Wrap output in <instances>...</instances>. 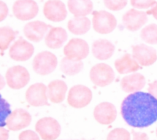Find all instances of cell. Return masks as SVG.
<instances>
[{
	"label": "cell",
	"mask_w": 157,
	"mask_h": 140,
	"mask_svg": "<svg viewBox=\"0 0 157 140\" xmlns=\"http://www.w3.org/2000/svg\"><path fill=\"white\" fill-rule=\"evenodd\" d=\"M115 46L107 39H98L92 44V53L93 56L100 60L110 58L113 54Z\"/></svg>",
	"instance_id": "20"
},
{
	"label": "cell",
	"mask_w": 157,
	"mask_h": 140,
	"mask_svg": "<svg viewBox=\"0 0 157 140\" xmlns=\"http://www.w3.org/2000/svg\"><path fill=\"white\" fill-rule=\"evenodd\" d=\"M122 19L125 28L131 31H135L140 29L148 20L146 12L134 9L127 11L123 15Z\"/></svg>",
	"instance_id": "16"
},
{
	"label": "cell",
	"mask_w": 157,
	"mask_h": 140,
	"mask_svg": "<svg viewBox=\"0 0 157 140\" xmlns=\"http://www.w3.org/2000/svg\"><path fill=\"white\" fill-rule=\"evenodd\" d=\"M140 37L145 42L150 44H157V25L150 24L144 27L140 32Z\"/></svg>",
	"instance_id": "27"
},
{
	"label": "cell",
	"mask_w": 157,
	"mask_h": 140,
	"mask_svg": "<svg viewBox=\"0 0 157 140\" xmlns=\"http://www.w3.org/2000/svg\"><path fill=\"white\" fill-rule=\"evenodd\" d=\"M9 138V130L0 126V140H7Z\"/></svg>",
	"instance_id": "36"
},
{
	"label": "cell",
	"mask_w": 157,
	"mask_h": 140,
	"mask_svg": "<svg viewBox=\"0 0 157 140\" xmlns=\"http://www.w3.org/2000/svg\"><path fill=\"white\" fill-rule=\"evenodd\" d=\"M45 17L53 22H60L64 20L67 12L64 3L61 0H48L43 7Z\"/></svg>",
	"instance_id": "10"
},
{
	"label": "cell",
	"mask_w": 157,
	"mask_h": 140,
	"mask_svg": "<svg viewBox=\"0 0 157 140\" xmlns=\"http://www.w3.org/2000/svg\"><path fill=\"white\" fill-rule=\"evenodd\" d=\"M19 140H40L38 135L33 131L28 130L20 133L18 136Z\"/></svg>",
	"instance_id": "32"
},
{
	"label": "cell",
	"mask_w": 157,
	"mask_h": 140,
	"mask_svg": "<svg viewBox=\"0 0 157 140\" xmlns=\"http://www.w3.org/2000/svg\"><path fill=\"white\" fill-rule=\"evenodd\" d=\"M121 114L129 125L147 127L157 120V99L149 93H131L123 101Z\"/></svg>",
	"instance_id": "1"
},
{
	"label": "cell",
	"mask_w": 157,
	"mask_h": 140,
	"mask_svg": "<svg viewBox=\"0 0 157 140\" xmlns=\"http://www.w3.org/2000/svg\"><path fill=\"white\" fill-rule=\"evenodd\" d=\"M92 99L91 90L83 85L72 87L68 93L67 103L72 107L82 108L86 106Z\"/></svg>",
	"instance_id": "5"
},
{
	"label": "cell",
	"mask_w": 157,
	"mask_h": 140,
	"mask_svg": "<svg viewBox=\"0 0 157 140\" xmlns=\"http://www.w3.org/2000/svg\"><path fill=\"white\" fill-rule=\"evenodd\" d=\"M58 60L55 54L48 51L37 53L33 61L34 71L41 76L48 75L55 71L57 66Z\"/></svg>",
	"instance_id": "2"
},
{
	"label": "cell",
	"mask_w": 157,
	"mask_h": 140,
	"mask_svg": "<svg viewBox=\"0 0 157 140\" xmlns=\"http://www.w3.org/2000/svg\"><path fill=\"white\" fill-rule=\"evenodd\" d=\"M12 12L17 19L28 21L37 16L39 6L34 0H16L12 6Z\"/></svg>",
	"instance_id": "6"
},
{
	"label": "cell",
	"mask_w": 157,
	"mask_h": 140,
	"mask_svg": "<svg viewBox=\"0 0 157 140\" xmlns=\"http://www.w3.org/2000/svg\"><path fill=\"white\" fill-rule=\"evenodd\" d=\"M9 14L7 5L2 1L0 0V22L4 20Z\"/></svg>",
	"instance_id": "33"
},
{
	"label": "cell",
	"mask_w": 157,
	"mask_h": 140,
	"mask_svg": "<svg viewBox=\"0 0 157 140\" xmlns=\"http://www.w3.org/2000/svg\"><path fill=\"white\" fill-rule=\"evenodd\" d=\"M93 114L98 122L102 125H108L115 120L117 110L112 103L103 102L95 107Z\"/></svg>",
	"instance_id": "17"
},
{
	"label": "cell",
	"mask_w": 157,
	"mask_h": 140,
	"mask_svg": "<svg viewBox=\"0 0 157 140\" xmlns=\"http://www.w3.org/2000/svg\"><path fill=\"white\" fill-rule=\"evenodd\" d=\"M49 27L50 26L44 21H32L24 26L23 33L28 40L34 42H39L47 34Z\"/></svg>",
	"instance_id": "15"
},
{
	"label": "cell",
	"mask_w": 157,
	"mask_h": 140,
	"mask_svg": "<svg viewBox=\"0 0 157 140\" xmlns=\"http://www.w3.org/2000/svg\"><path fill=\"white\" fill-rule=\"evenodd\" d=\"M90 78L94 85L105 87L113 81L115 73L109 65L101 63L95 64L91 68Z\"/></svg>",
	"instance_id": "7"
},
{
	"label": "cell",
	"mask_w": 157,
	"mask_h": 140,
	"mask_svg": "<svg viewBox=\"0 0 157 140\" xmlns=\"http://www.w3.org/2000/svg\"><path fill=\"white\" fill-rule=\"evenodd\" d=\"M63 53L69 59L82 61L88 55L89 45L81 38H72L64 47Z\"/></svg>",
	"instance_id": "9"
},
{
	"label": "cell",
	"mask_w": 157,
	"mask_h": 140,
	"mask_svg": "<svg viewBox=\"0 0 157 140\" xmlns=\"http://www.w3.org/2000/svg\"><path fill=\"white\" fill-rule=\"evenodd\" d=\"M93 29L98 33L106 34L112 32L117 26L114 15L105 10H94L92 12Z\"/></svg>",
	"instance_id": "3"
},
{
	"label": "cell",
	"mask_w": 157,
	"mask_h": 140,
	"mask_svg": "<svg viewBox=\"0 0 157 140\" xmlns=\"http://www.w3.org/2000/svg\"><path fill=\"white\" fill-rule=\"evenodd\" d=\"M35 129L43 140H55L61 133L59 123L52 117L39 119L36 123Z\"/></svg>",
	"instance_id": "8"
},
{
	"label": "cell",
	"mask_w": 157,
	"mask_h": 140,
	"mask_svg": "<svg viewBox=\"0 0 157 140\" xmlns=\"http://www.w3.org/2000/svg\"><path fill=\"white\" fill-rule=\"evenodd\" d=\"M148 91L150 95L157 99V80L149 84Z\"/></svg>",
	"instance_id": "34"
},
{
	"label": "cell",
	"mask_w": 157,
	"mask_h": 140,
	"mask_svg": "<svg viewBox=\"0 0 157 140\" xmlns=\"http://www.w3.org/2000/svg\"><path fill=\"white\" fill-rule=\"evenodd\" d=\"M47 88L43 83H36L29 87L25 93L26 101L34 107L49 106L47 96Z\"/></svg>",
	"instance_id": "11"
},
{
	"label": "cell",
	"mask_w": 157,
	"mask_h": 140,
	"mask_svg": "<svg viewBox=\"0 0 157 140\" xmlns=\"http://www.w3.org/2000/svg\"><path fill=\"white\" fill-rule=\"evenodd\" d=\"M83 68L82 61H76L64 57L60 63L61 71L67 76H74L78 74Z\"/></svg>",
	"instance_id": "25"
},
{
	"label": "cell",
	"mask_w": 157,
	"mask_h": 140,
	"mask_svg": "<svg viewBox=\"0 0 157 140\" xmlns=\"http://www.w3.org/2000/svg\"><path fill=\"white\" fill-rule=\"evenodd\" d=\"M6 85V81L3 76L0 74V90H2Z\"/></svg>",
	"instance_id": "38"
},
{
	"label": "cell",
	"mask_w": 157,
	"mask_h": 140,
	"mask_svg": "<svg viewBox=\"0 0 157 140\" xmlns=\"http://www.w3.org/2000/svg\"><path fill=\"white\" fill-rule=\"evenodd\" d=\"M67 33L62 27H52L45 36V45L50 49H58L67 41Z\"/></svg>",
	"instance_id": "18"
},
{
	"label": "cell",
	"mask_w": 157,
	"mask_h": 140,
	"mask_svg": "<svg viewBox=\"0 0 157 140\" xmlns=\"http://www.w3.org/2000/svg\"><path fill=\"white\" fill-rule=\"evenodd\" d=\"M34 52L33 45L28 41L19 38L10 46L9 54L11 59L17 61H25L29 60Z\"/></svg>",
	"instance_id": "12"
},
{
	"label": "cell",
	"mask_w": 157,
	"mask_h": 140,
	"mask_svg": "<svg viewBox=\"0 0 157 140\" xmlns=\"http://www.w3.org/2000/svg\"><path fill=\"white\" fill-rule=\"evenodd\" d=\"M130 2L132 6L139 9L150 8L156 2V0H130Z\"/></svg>",
	"instance_id": "31"
},
{
	"label": "cell",
	"mask_w": 157,
	"mask_h": 140,
	"mask_svg": "<svg viewBox=\"0 0 157 140\" xmlns=\"http://www.w3.org/2000/svg\"><path fill=\"white\" fill-rule=\"evenodd\" d=\"M132 56L142 66L153 64L157 60L156 50L145 44H138L132 47Z\"/></svg>",
	"instance_id": "14"
},
{
	"label": "cell",
	"mask_w": 157,
	"mask_h": 140,
	"mask_svg": "<svg viewBox=\"0 0 157 140\" xmlns=\"http://www.w3.org/2000/svg\"><path fill=\"white\" fill-rule=\"evenodd\" d=\"M115 67L120 74H127L137 71L140 66L136 60L129 53H126L123 56L116 60Z\"/></svg>",
	"instance_id": "23"
},
{
	"label": "cell",
	"mask_w": 157,
	"mask_h": 140,
	"mask_svg": "<svg viewBox=\"0 0 157 140\" xmlns=\"http://www.w3.org/2000/svg\"><path fill=\"white\" fill-rule=\"evenodd\" d=\"M146 13L148 15H152L153 17L157 20V2L155 3L153 7L151 9L148 10Z\"/></svg>",
	"instance_id": "37"
},
{
	"label": "cell",
	"mask_w": 157,
	"mask_h": 140,
	"mask_svg": "<svg viewBox=\"0 0 157 140\" xmlns=\"http://www.w3.org/2000/svg\"><path fill=\"white\" fill-rule=\"evenodd\" d=\"M67 7L74 17H86L92 12L93 4L91 0H68Z\"/></svg>",
	"instance_id": "22"
},
{
	"label": "cell",
	"mask_w": 157,
	"mask_h": 140,
	"mask_svg": "<svg viewBox=\"0 0 157 140\" xmlns=\"http://www.w3.org/2000/svg\"><path fill=\"white\" fill-rule=\"evenodd\" d=\"M68 30L74 35H83L90 29L91 21L86 17H74L67 22Z\"/></svg>",
	"instance_id": "24"
},
{
	"label": "cell",
	"mask_w": 157,
	"mask_h": 140,
	"mask_svg": "<svg viewBox=\"0 0 157 140\" xmlns=\"http://www.w3.org/2000/svg\"><path fill=\"white\" fill-rule=\"evenodd\" d=\"M121 87L125 92L137 91L145 85V79L140 73H134L124 77L121 80Z\"/></svg>",
	"instance_id": "21"
},
{
	"label": "cell",
	"mask_w": 157,
	"mask_h": 140,
	"mask_svg": "<svg viewBox=\"0 0 157 140\" xmlns=\"http://www.w3.org/2000/svg\"><path fill=\"white\" fill-rule=\"evenodd\" d=\"M15 31L9 26L0 27V50H7L10 43L15 39Z\"/></svg>",
	"instance_id": "26"
},
{
	"label": "cell",
	"mask_w": 157,
	"mask_h": 140,
	"mask_svg": "<svg viewBox=\"0 0 157 140\" xmlns=\"http://www.w3.org/2000/svg\"><path fill=\"white\" fill-rule=\"evenodd\" d=\"M67 86L62 80L56 79L50 82L47 87L48 97L53 103H60L65 99Z\"/></svg>",
	"instance_id": "19"
},
{
	"label": "cell",
	"mask_w": 157,
	"mask_h": 140,
	"mask_svg": "<svg viewBox=\"0 0 157 140\" xmlns=\"http://www.w3.org/2000/svg\"><path fill=\"white\" fill-rule=\"evenodd\" d=\"M130 134L124 128H117L112 130L107 135V140H130Z\"/></svg>",
	"instance_id": "29"
},
{
	"label": "cell",
	"mask_w": 157,
	"mask_h": 140,
	"mask_svg": "<svg viewBox=\"0 0 157 140\" xmlns=\"http://www.w3.org/2000/svg\"><path fill=\"white\" fill-rule=\"evenodd\" d=\"M11 113L10 104L0 94V126L6 125V120Z\"/></svg>",
	"instance_id": "28"
},
{
	"label": "cell",
	"mask_w": 157,
	"mask_h": 140,
	"mask_svg": "<svg viewBox=\"0 0 157 140\" xmlns=\"http://www.w3.org/2000/svg\"><path fill=\"white\" fill-rule=\"evenodd\" d=\"M31 115L25 109H15L6 120V126L10 130L18 131L27 127L31 122Z\"/></svg>",
	"instance_id": "13"
},
{
	"label": "cell",
	"mask_w": 157,
	"mask_h": 140,
	"mask_svg": "<svg viewBox=\"0 0 157 140\" xmlns=\"http://www.w3.org/2000/svg\"><path fill=\"white\" fill-rule=\"evenodd\" d=\"M156 136H157V128H156Z\"/></svg>",
	"instance_id": "39"
},
{
	"label": "cell",
	"mask_w": 157,
	"mask_h": 140,
	"mask_svg": "<svg viewBox=\"0 0 157 140\" xmlns=\"http://www.w3.org/2000/svg\"><path fill=\"white\" fill-rule=\"evenodd\" d=\"M132 133L133 135V140H149L147 134L145 133L136 132L132 130Z\"/></svg>",
	"instance_id": "35"
},
{
	"label": "cell",
	"mask_w": 157,
	"mask_h": 140,
	"mask_svg": "<svg viewBox=\"0 0 157 140\" xmlns=\"http://www.w3.org/2000/svg\"><path fill=\"white\" fill-rule=\"evenodd\" d=\"M128 0H104L105 6L109 10L118 11L123 9L127 4Z\"/></svg>",
	"instance_id": "30"
},
{
	"label": "cell",
	"mask_w": 157,
	"mask_h": 140,
	"mask_svg": "<svg viewBox=\"0 0 157 140\" xmlns=\"http://www.w3.org/2000/svg\"><path fill=\"white\" fill-rule=\"evenodd\" d=\"M5 77L7 85L14 90H19L25 87L30 80L28 71L21 65L9 68L6 71Z\"/></svg>",
	"instance_id": "4"
}]
</instances>
